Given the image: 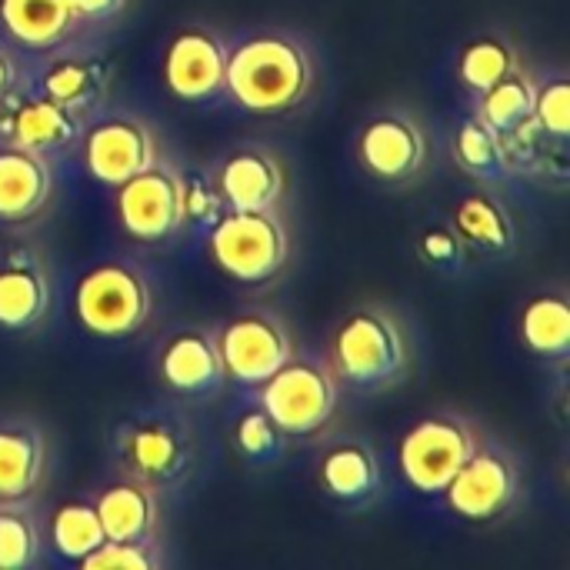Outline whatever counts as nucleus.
Here are the masks:
<instances>
[{
  "label": "nucleus",
  "mask_w": 570,
  "mask_h": 570,
  "mask_svg": "<svg viewBox=\"0 0 570 570\" xmlns=\"http://www.w3.org/2000/svg\"><path fill=\"white\" fill-rule=\"evenodd\" d=\"M224 90L250 114H284L311 90V57L284 33H261L227 50Z\"/></svg>",
  "instance_id": "obj_1"
},
{
  "label": "nucleus",
  "mask_w": 570,
  "mask_h": 570,
  "mask_svg": "<svg viewBox=\"0 0 570 570\" xmlns=\"http://www.w3.org/2000/svg\"><path fill=\"white\" fill-rule=\"evenodd\" d=\"M210 254L227 277L264 284L277 277L287 261V234L271 210H230L214 220Z\"/></svg>",
  "instance_id": "obj_2"
},
{
  "label": "nucleus",
  "mask_w": 570,
  "mask_h": 570,
  "mask_svg": "<svg viewBox=\"0 0 570 570\" xmlns=\"http://www.w3.org/2000/svg\"><path fill=\"white\" fill-rule=\"evenodd\" d=\"M83 331L97 337H130L150 317V287L127 264L90 267L73 294Z\"/></svg>",
  "instance_id": "obj_3"
},
{
  "label": "nucleus",
  "mask_w": 570,
  "mask_h": 570,
  "mask_svg": "<svg viewBox=\"0 0 570 570\" xmlns=\"http://www.w3.org/2000/svg\"><path fill=\"white\" fill-rule=\"evenodd\" d=\"M407 364V344L401 327L384 311H357L334 334V367L357 387L391 384Z\"/></svg>",
  "instance_id": "obj_4"
},
{
  "label": "nucleus",
  "mask_w": 570,
  "mask_h": 570,
  "mask_svg": "<svg viewBox=\"0 0 570 570\" xmlns=\"http://www.w3.org/2000/svg\"><path fill=\"white\" fill-rule=\"evenodd\" d=\"M261 407L281 434L307 438L334 417L337 387L324 367L311 361H287L261 384Z\"/></svg>",
  "instance_id": "obj_5"
},
{
  "label": "nucleus",
  "mask_w": 570,
  "mask_h": 570,
  "mask_svg": "<svg viewBox=\"0 0 570 570\" xmlns=\"http://www.w3.org/2000/svg\"><path fill=\"white\" fill-rule=\"evenodd\" d=\"M474 454V434L458 417H428L414 424L397 451L404 481L421 494H444L464 461Z\"/></svg>",
  "instance_id": "obj_6"
},
{
  "label": "nucleus",
  "mask_w": 570,
  "mask_h": 570,
  "mask_svg": "<svg viewBox=\"0 0 570 570\" xmlns=\"http://www.w3.org/2000/svg\"><path fill=\"white\" fill-rule=\"evenodd\" d=\"M117 217L137 240H164L184 224L180 177L164 167H147L117 184Z\"/></svg>",
  "instance_id": "obj_7"
},
{
  "label": "nucleus",
  "mask_w": 570,
  "mask_h": 570,
  "mask_svg": "<svg viewBox=\"0 0 570 570\" xmlns=\"http://www.w3.org/2000/svg\"><path fill=\"white\" fill-rule=\"evenodd\" d=\"M217 351L227 377L257 387L291 361V337L277 321L264 314H247L224 327Z\"/></svg>",
  "instance_id": "obj_8"
},
{
  "label": "nucleus",
  "mask_w": 570,
  "mask_h": 570,
  "mask_svg": "<svg viewBox=\"0 0 570 570\" xmlns=\"http://www.w3.org/2000/svg\"><path fill=\"white\" fill-rule=\"evenodd\" d=\"M448 504L464 521H494L518 498V471L501 451H478L448 484Z\"/></svg>",
  "instance_id": "obj_9"
},
{
  "label": "nucleus",
  "mask_w": 570,
  "mask_h": 570,
  "mask_svg": "<svg viewBox=\"0 0 570 570\" xmlns=\"http://www.w3.org/2000/svg\"><path fill=\"white\" fill-rule=\"evenodd\" d=\"M154 157H157L154 134L147 124L134 117H107L94 124L83 140V164L90 177L110 187L154 167Z\"/></svg>",
  "instance_id": "obj_10"
},
{
  "label": "nucleus",
  "mask_w": 570,
  "mask_h": 570,
  "mask_svg": "<svg viewBox=\"0 0 570 570\" xmlns=\"http://www.w3.org/2000/svg\"><path fill=\"white\" fill-rule=\"evenodd\" d=\"M120 458L137 481L160 484V481H174L187 471L190 441L177 421L140 417L120 431Z\"/></svg>",
  "instance_id": "obj_11"
},
{
  "label": "nucleus",
  "mask_w": 570,
  "mask_h": 570,
  "mask_svg": "<svg viewBox=\"0 0 570 570\" xmlns=\"http://www.w3.org/2000/svg\"><path fill=\"white\" fill-rule=\"evenodd\" d=\"M227 47L207 30H184L167 47L164 80L180 100H210L224 90Z\"/></svg>",
  "instance_id": "obj_12"
},
{
  "label": "nucleus",
  "mask_w": 570,
  "mask_h": 570,
  "mask_svg": "<svg viewBox=\"0 0 570 570\" xmlns=\"http://www.w3.org/2000/svg\"><path fill=\"white\" fill-rule=\"evenodd\" d=\"M357 154H361V164L374 177L404 180V177L421 170L424 154H428V140H424V130L417 127L414 117L384 114V117H374L361 130Z\"/></svg>",
  "instance_id": "obj_13"
},
{
  "label": "nucleus",
  "mask_w": 570,
  "mask_h": 570,
  "mask_svg": "<svg viewBox=\"0 0 570 570\" xmlns=\"http://www.w3.org/2000/svg\"><path fill=\"white\" fill-rule=\"evenodd\" d=\"M50 187L53 177L43 154L23 150L17 144L0 150V220L17 224L37 217L50 200Z\"/></svg>",
  "instance_id": "obj_14"
},
{
  "label": "nucleus",
  "mask_w": 570,
  "mask_h": 570,
  "mask_svg": "<svg viewBox=\"0 0 570 570\" xmlns=\"http://www.w3.org/2000/svg\"><path fill=\"white\" fill-rule=\"evenodd\" d=\"M284 194V170L281 164L257 150H237L224 160L220 170V200L230 210H271Z\"/></svg>",
  "instance_id": "obj_15"
},
{
  "label": "nucleus",
  "mask_w": 570,
  "mask_h": 570,
  "mask_svg": "<svg viewBox=\"0 0 570 570\" xmlns=\"http://www.w3.org/2000/svg\"><path fill=\"white\" fill-rule=\"evenodd\" d=\"M160 377L170 391L180 394H210L227 374L220 364L217 341L204 331H180L164 344Z\"/></svg>",
  "instance_id": "obj_16"
},
{
  "label": "nucleus",
  "mask_w": 570,
  "mask_h": 570,
  "mask_svg": "<svg viewBox=\"0 0 570 570\" xmlns=\"http://www.w3.org/2000/svg\"><path fill=\"white\" fill-rule=\"evenodd\" d=\"M50 287L33 257L13 254L0 264V327L27 331L43 321Z\"/></svg>",
  "instance_id": "obj_17"
},
{
  "label": "nucleus",
  "mask_w": 570,
  "mask_h": 570,
  "mask_svg": "<svg viewBox=\"0 0 570 570\" xmlns=\"http://www.w3.org/2000/svg\"><path fill=\"white\" fill-rule=\"evenodd\" d=\"M97 518L110 541H144L154 534L157 524V501L150 484L144 481H120L110 484L97 498Z\"/></svg>",
  "instance_id": "obj_18"
},
{
  "label": "nucleus",
  "mask_w": 570,
  "mask_h": 570,
  "mask_svg": "<svg viewBox=\"0 0 570 570\" xmlns=\"http://www.w3.org/2000/svg\"><path fill=\"white\" fill-rule=\"evenodd\" d=\"M7 134L13 137L17 147L33 150V154H47V150L70 147L80 134V124H77L73 110H67L47 97H33V100H23L10 114Z\"/></svg>",
  "instance_id": "obj_19"
},
{
  "label": "nucleus",
  "mask_w": 570,
  "mask_h": 570,
  "mask_svg": "<svg viewBox=\"0 0 570 570\" xmlns=\"http://www.w3.org/2000/svg\"><path fill=\"white\" fill-rule=\"evenodd\" d=\"M0 20L23 47L47 50L70 33L77 10L70 0H0Z\"/></svg>",
  "instance_id": "obj_20"
},
{
  "label": "nucleus",
  "mask_w": 570,
  "mask_h": 570,
  "mask_svg": "<svg viewBox=\"0 0 570 570\" xmlns=\"http://www.w3.org/2000/svg\"><path fill=\"white\" fill-rule=\"evenodd\" d=\"M107 63L97 60V57H60L53 60L47 70H43V97L73 110V114H83L90 107H97L107 94Z\"/></svg>",
  "instance_id": "obj_21"
},
{
  "label": "nucleus",
  "mask_w": 570,
  "mask_h": 570,
  "mask_svg": "<svg viewBox=\"0 0 570 570\" xmlns=\"http://www.w3.org/2000/svg\"><path fill=\"white\" fill-rule=\"evenodd\" d=\"M43 478V441L30 428H0V501L13 504Z\"/></svg>",
  "instance_id": "obj_22"
},
{
  "label": "nucleus",
  "mask_w": 570,
  "mask_h": 570,
  "mask_svg": "<svg viewBox=\"0 0 570 570\" xmlns=\"http://www.w3.org/2000/svg\"><path fill=\"white\" fill-rule=\"evenodd\" d=\"M454 230L468 247L488 254H508L518 240L511 214L488 194H471L454 210Z\"/></svg>",
  "instance_id": "obj_23"
},
{
  "label": "nucleus",
  "mask_w": 570,
  "mask_h": 570,
  "mask_svg": "<svg viewBox=\"0 0 570 570\" xmlns=\"http://www.w3.org/2000/svg\"><path fill=\"white\" fill-rule=\"evenodd\" d=\"M321 481L337 501H367L381 484L377 458L367 444H337L321 464Z\"/></svg>",
  "instance_id": "obj_24"
},
{
  "label": "nucleus",
  "mask_w": 570,
  "mask_h": 570,
  "mask_svg": "<svg viewBox=\"0 0 570 570\" xmlns=\"http://www.w3.org/2000/svg\"><path fill=\"white\" fill-rule=\"evenodd\" d=\"M534 97H538L534 80H531L524 70H511L508 77H501L494 87H488V90L481 94V110H478V117H481L491 130H498V134L504 137V134H511V130H518L521 124L531 120V114H534Z\"/></svg>",
  "instance_id": "obj_25"
},
{
  "label": "nucleus",
  "mask_w": 570,
  "mask_h": 570,
  "mask_svg": "<svg viewBox=\"0 0 570 570\" xmlns=\"http://www.w3.org/2000/svg\"><path fill=\"white\" fill-rule=\"evenodd\" d=\"M521 337L534 354L564 357L570 351V307L558 294L534 297L521 314Z\"/></svg>",
  "instance_id": "obj_26"
},
{
  "label": "nucleus",
  "mask_w": 570,
  "mask_h": 570,
  "mask_svg": "<svg viewBox=\"0 0 570 570\" xmlns=\"http://www.w3.org/2000/svg\"><path fill=\"white\" fill-rule=\"evenodd\" d=\"M107 541L97 508L83 501H70L53 511L50 518V544L67 561H83L90 551H97Z\"/></svg>",
  "instance_id": "obj_27"
},
{
  "label": "nucleus",
  "mask_w": 570,
  "mask_h": 570,
  "mask_svg": "<svg viewBox=\"0 0 570 570\" xmlns=\"http://www.w3.org/2000/svg\"><path fill=\"white\" fill-rule=\"evenodd\" d=\"M511 70H518V53L501 37H478L461 53V80L471 90H478V94H484L488 87H494Z\"/></svg>",
  "instance_id": "obj_28"
},
{
  "label": "nucleus",
  "mask_w": 570,
  "mask_h": 570,
  "mask_svg": "<svg viewBox=\"0 0 570 570\" xmlns=\"http://www.w3.org/2000/svg\"><path fill=\"white\" fill-rule=\"evenodd\" d=\"M454 150L458 160L471 170V174H498L504 170V137L498 130H491L481 117L461 124L458 137H454Z\"/></svg>",
  "instance_id": "obj_29"
},
{
  "label": "nucleus",
  "mask_w": 570,
  "mask_h": 570,
  "mask_svg": "<svg viewBox=\"0 0 570 570\" xmlns=\"http://www.w3.org/2000/svg\"><path fill=\"white\" fill-rule=\"evenodd\" d=\"M37 524L23 511H0V570L30 568L37 561Z\"/></svg>",
  "instance_id": "obj_30"
},
{
  "label": "nucleus",
  "mask_w": 570,
  "mask_h": 570,
  "mask_svg": "<svg viewBox=\"0 0 570 570\" xmlns=\"http://www.w3.org/2000/svg\"><path fill=\"white\" fill-rule=\"evenodd\" d=\"M83 570H157V554L150 538L144 541H104L97 551H90L83 561H77Z\"/></svg>",
  "instance_id": "obj_31"
},
{
  "label": "nucleus",
  "mask_w": 570,
  "mask_h": 570,
  "mask_svg": "<svg viewBox=\"0 0 570 570\" xmlns=\"http://www.w3.org/2000/svg\"><path fill=\"white\" fill-rule=\"evenodd\" d=\"M531 120L538 124V130L564 140L570 130V83L568 80H551L544 87H538L534 97V114Z\"/></svg>",
  "instance_id": "obj_32"
},
{
  "label": "nucleus",
  "mask_w": 570,
  "mask_h": 570,
  "mask_svg": "<svg viewBox=\"0 0 570 570\" xmlns=\"http://www.w3.org/2000/svg\"><path fill=\"white\" fill-rule=\"evenodd\" d=\"M237 448H240V454L244 458H250V461H267V458H274L277 451H281V428L264 414V411H250V414H244L240 417V424H237Z\"/></svg>",
  "instance_id": "obj_33"
},
{
  "label": "nucleus",
  "mask_w": 570,
  "mask_h": 570,
  "mask_svg": "<svg viewBox=\"0 0 570 570\" xmlns=\"http://www.w3.org/2000/svg\"><path fill=\"white\" fill-rule=\"evenodd\" d=\"M464 240L458 237V230L448 227H434L421 237V254L434 264V267H458L464 261Z\"/></svg>",
  "instance_id": "obj_34"
},
{
  "label": "nucleus",
  "mask_w": 570,
  "mask_h": 570,
  "mask_svg": "<svg viewBox=\"0 0 570 570\" xmlns=\"http://www.w3.org/2000/svg\"><path fill=\"white\" fill-rule=\"evenodd\" d=\"M180 200H184V217H210L220 207V197L207 187L204 177H187L180 180Z\"/></svg>",
  "instance_id": "obj_35"
},
{
  "label": "nucleus",
  "mask_w": 570,
  "mask_h": 570,
  "mask_svg": "<svg viewBox=\"0 0 570 570\" xmlns=\"http://www.w3.org/2000/svg\"><path fill=\"white\" fill-rule=\"evenodd\" d=\"M77 17H90V20H104V17H114L124 0H70Z\"/></svg>",
  "instance_id": "obj_36"
},
{
  "label": "nucleus",
  "mask_w": 570,
  "mask_h": 570,
  "mask_svg": "<svg viewBox=\"0 0 570 570\" xmlns=\"http://www.w3.org/2000/svg\"><path fill=\"white\" fill-rule=\"evenodd\" d=\"M13 77H17L13 57L0 47V100H3V97H7V90L13 87Z\"/></svg>",
  "instance_id": "obj_37"
}]
</instances>
